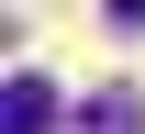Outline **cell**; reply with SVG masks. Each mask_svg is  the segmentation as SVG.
Segmentation results:
<instances>
[{"label": "cell", "instance_id": "cell-1", "mask_svg": "<svg viewBox=\"0 0 145 134\" xmlns=\"http://www.w3.org/2000/svg\"><path fill=\"white\" fill-rule=\"evenodd\" d=\"M56 112H67V101H56L45 78H11V90H0V123L11 134H56Z\"/></svg>", "mask_w": 145, "mask_h": 134}, {"label": "cell", "instance_id": "cell-2", "mask_svg": "<svg viewBox=\"0 0 145 134\" xmlns=\"http://www.w3.org/2000/svg\"><path fill=\"white\" fill-rule=\"evenodd\" d=\"M89 134H134V90H112V101H89Z\"/></svg>", "mask_w": 145, "mask_h": 134}, {"label": "cell", "instance_id": "cell-3", "mask_svg": "<svg viewBox=\"0 0 145 134\" xmlns=\"http://www.w3.org/2000/svg\"><path fill=\"white\" fill-rule=\"evenodd\" d=\"M112 22H145V0H112Z\"/></svg>", "mask_w": 145, "mask_h": 134}]
</instances>
